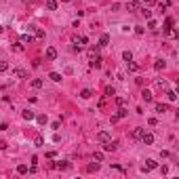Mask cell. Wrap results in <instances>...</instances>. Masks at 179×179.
I'll return each instance as SVG.
<instances>
[{
  "label": "cell",
  "instance_id": "cell-20",
  "mask_svg": "<svg viewBox=\"0 0 179 179\" xmlns=\"http://www.w3.org/2000/svg\"><path fill=\"white\" fill-rule=\"evenodd\" d=\"M126 9H129V11H139V9H141V4H139V2H129V4H126Z\"/></svg>",
  "mask_w": 179,
  "mask_h": 179
},
{
  "label": "cell",
  "instance_id": "cell-22",
  "mask_svg": "<svg viewBox=\"0 0 179 179\" xmlns=\"http://www.w3.org/2000/svg\"><path fill=\"white\" fill-rule=\"evenodd\" d=\"M167 99H169V101H175V99H177V93L171 91V88H167Z\"/></svg>",
  "mask_w": 179,
  "mask_h": 179
},
{
  "label": "cell",
  "instance_id": "cell-9",
  "mask_svg": "<svg viewBox=\"0 0 179 179\" xmlns=\"http://www.w3.org/2000/svg\"><path fill=\"white\" fill-rule=\"evenodd\" d=\"M21 118H23V120H34L36 116H34V112H30V110H23V112H21Z\"/></svg>",
  "mask_w": 179,
  "mask_h": 179
},
{
  "label": "cell",
  "instance_id": "cell-42",
  "mask_svg": "<svg viewBox=\"0 0 179 179\" xmlns=\"http://www.w3.org/2000/svg\"><path fill=\"white\" fill-rule=\"evenodd\" d=\"M0 32H2V25H0Z\"/></svg>",
  "mask_w": 179,
  "mask_h": 179
},
{
  "label": "cell",
  "instance_id": "cell-24",
  "mask_svg": "<svg viewBox=\"0 0 179 179\" xmlns=\"http://www.w3.org/2000/svg\"><path fill=\"white\" fill-rule=\"evenodd\" d=\"M28 171H30V169H28V164H19V167H17V173H19V175H25Z\"/></svg>",
  "mask_w": 179,
  "mask_h": 179
},
{
  "label": "cell",
  "instance_id": "cell-13",
  "mask_svg": "<svg viewBox=\"0 0 179 179\" xmlns=\"http://www.w3.org/2000/svg\"><path fill=\"white\" fill-rule=\"evenodd\" d=\"M99 57V51L97 48H88V61H93V59H97Z\"/></svg>",
  "mask_w": 179,
  "mask_h": 179
},
{
  "label": "cell",
  "instance_id": "cell-29",
  "mask_svg": "<svg viewBox=\"0 0 179 179\" xmlns=\"http://www.w3.org/2000/svg\"><path fill=\"white\" fill-rule=\"evenodd\" d=\"M91 66H93V68H101V57L93 59V61H91Z\"/></svg>",
  "mask_w": 179,
  "mask_h": 179
},
{
  "label": "cell",
  "instance_id": "cell-41",
  "mask_svg": "<svg viewBox=\"0 0 179 179\" xmlns=\"http://www.w3.org/2000/svg\"><path fill=\"white\" fill-rule=\"evenodd\" d=\"M61 2H72V0H61Z\"/></svg>",
  "mask_w": 179,
  "mask_h": 179
},
{
  "label": "cell",
  "instance_id": "cell-36",
  "mask_svg": "<svg viewBox=\"0 0 179 179\" xmlns=\"http://www.w3.org/2000/svg\"><path fill=\"white\" fill-rule=\"evenodd\" d=\"M148 28H150V30H156V21L150 19V21H148Z\"/></svg>",
  "mask_w": 179,
  "mask_h": 179
},
{
  "label": "cell",
  "instance_id": "cell-37",
  "mask_svg": "<svg viewBox=\"0 0 179 179\" xmlns=\"http://www.w3.org/2000/svg\"><path fill=\"white\" fill-rule=\"evenodd\" d=\"M36 120H38V122H40V124H46V116H44V114H42V116H38Z\"/></svg>",
  "mask_w": 179,
  "mask_h": 179
},
{
  "label": "cell",
  "instance_id": "cell-4",
  "mask_svg": "<svg viewBox=\"0 0 179 179\" xmlns=\"http://www.w3.org/2000/svg\"><path fill=\"white\" fill-rule=\"evenodd\" d=\"M110 139H112V135H110L108 131H101V133H97V141H101V143L110 141Z\"/></svg>",
  "mask_w": 179,
  "mask_h": 179
},
{
  "label": "cell",
  "instance_id": "cell-38",
  "mask_svg": "<svg viewBox=\"0 0 179 179\" xmlns=\"http://www.w3.org/2000/svg\"><path fill=\"white\" fill-rule=\"evenodd\" d=\"M34 143H36V145H42V143H44V139H42V137H36V139H34Z\"/></svg>",
  "mask_w": 179,
  "mask_h": 179
},
{
  "label": "cell",
  "instance_id": "cell-40",
  "mask_svg": "<svg viewBox=\"0 0 179 179\" xmlns=\"http://www.w3.org/2000/svg\"><path fill=\"white\" fill-rule=\"evenodd\" d=\"M141 2H143V4H154L156 0H141Z\"/></svg>",
  "mask_w": 179,
  "mask_h": 179
},
{
  "label": "cell",
  "instance_id": "cell-8",
  "mask_svg": "<svg viewBox=\"0 0 179 179\" xmlns=\"http://www.w3.org/2000/svg\"><path fill=\"white\" fill-rule=\"evenodd\" d=\"M141 99L145 101V103H152V101H154V95H152L150 91H143V93H141Z\"/></svg>",
  "mask_w": 179,
  "mask_h": 179
},
{
  "label": "cell",
  "instance_id": "cell-32",
  "mask_svg": "<svg viewBox=\"0 0 179 179\" xmlns=\"http://www.w3.org/2000/svg\"><path fill=\"white\" fill-rule=\"evenodd\" d=\"M13 51H17V53H21V51H23V44H21V42H17V44H13Z\"/></svg>",
  "mask_w": 179,
  "mask_h": 179
},
{
  "label": "cell",
  "instance_id": "cell-12",
  "mask_svg": "<svg viewBox=\"0 0 179 179\" xmlns=\"http://www.w3.org/2000/svg\"><path fill=\"white\" fill-rule=\"evenodd\" d=\"M80 97H82V99H91V97H93V91H91V88H82V91H80Z\"/></svg>",
  "mask_w": 179,
  "mask_h": 179
},
{
  "label": "cell",
  "instance_id": "cell-1",
  "mask_svg": "<svg viewBox=\"0 0 179 179\" xmlns=\"http://www.w3.org/2000/svg\"><path fill=\"white\" fill-rule=\"evenodd\" d=\"M139 139H141V143L143 145H152V143H154V135H152V133H141V137H139Z\"/></svg>",
  "mask_w": 179,
  "mask_h": 179
},
{
  "label": "cell",
  "instance_id": "cell-18",
  "mask_svg": "<svg viewBox=\"0 0 179 179\" xmlns=\"http://www.w3.org/2000/svg\"><path fill=\"white\" fill-rule=\"evenodd\" d=\"M154 70H158V72L164 70V61H162V59H156V61H154Z\"/></svg>",
  "mask_w": 179,
  "mask_h": 179
},
{
  "label": "cell",
  "instance_id": "cell-25",
  "mask_svg": "<svg viewBox=\"0 0 179 179\" xmlns=\"http://www.w3.org/2000/svg\"><path fill=\"white\" fill-rule=\"evenodd\" d=\"M145 129H141V126H137V129L133 131V139H139V137H141V133H143Z\"/></svg>",
  "mask_w": 179,
  "mask_h": 179
},
{
  "label": "cell",
  "instance_id": "cell-3",
  "mask_svg": "<svg viewBox=\"0 0 179 179\" xmlns=\"http://www.w3.org/2000/svg\"><path fill=\"white\" fill-rule=\"evenodd\" d=\"M46 59H48V61H55V59H57V48H55V46H48V48H46Z\"/></svg>",
  "mask_w": 179,
  "mask_h": 179
},
{
  "label": "cell",
  "instance_id": "cell-28",
  "mask_svg": "<svg viewBox=\"0 0 179 179\" xmlns=\"http://www.w3.org/2000/svg\"><path fill=\"white\" fill-rule=\"evenodd\" d=\"M126 66H129V70H131V72H137V63H135L133 59H131V61H126Z\"/></svg>",
  "mask_w": 179,
  "mask_h": 179
},
{
  "label": "cell",
  "instance_id": "cell-19",
  "mask_svg": "<svg viewBox=\"0 0 179 179\" xmlns=\"http://www.w3.org/2000/svg\"><path fill=\"white\" fill-rule=\"evenodd\" d=\"M42 84H44L42 78H34V80H32V86H34V88H42Z\"/></svg>",
  "mask_w": 179,
  "mask_h": 179
},
{
  "label": "cell",
  "instance_id": "cell-14",
  "mask_svg": "<svg viewBox=\"0 0 179 179\" xmlns=\"http://www.w3.org/2000/svg\"><path fill=\"white\" fill-rule=\"evenodd\" d=\"M48 78L53 80V82H61V74H59V72H51V74H48Z\"/></svg>",
  "mask_w": 179,
  "mask_h": 179
},
{
  "label": "cell",
  "instance_id": "cell-5",
  "mask_svg": "<svg viewBox=\"0 0 179 179\" xmlns=\"http://www.w3.org/2000/svg\"><path fill=\"white\" fill-rule=\"evenodd\" d=\"M116 148H118V143H116V141H112V139L103 143V150H106V152H114Z\"/></svg>",
  "mask_w": 179,
  "mask_h": 179
},
{
  "label": "cell",
  "instance_id": "cell-2",
  "mask_svg": "<svg viewBox=\"0 0 179 179\" xmlns=\"http://www.w3.org/2000/svg\"><path fill=\"white\" fill-rule=\"evenodd\" d=\"M154 169H158V162H156L154 158H148V160H145V167H143V171H154Z\"/></svg>",
  "mask_w": 179,
  "mask_h": 179
},
{
  "label": "cell",
  "instance_id": "cell-10",
  "mask_svg": "<svg viewBox=\"0 0 179 179\" xmlns=\"http://www.w3.org/2000/svg\"><path fill=\"white\" fill-rule=\"evenodd\" d=\"M154 108H156L158 114H164V112L169 110V103H154Z\"/></svg>",
  "mask_w": 179,
  "mask_h": 179
},
{
  "label": "cell",
  "instance_id": "cell-16",
  "mask_svg": "<svg viewBox=\"0 0 179 179\" xmlns=\"http://www.w3.org/2000/svg\"><path fill=\"white\" fill-rule=\"evenodd\" d=\"M46 9L48 11H57V0H46Z\"/></svg>",
  "mask_w": 179,
  "mask_h": 179
},
{
  "label": "cell",
  "instance_id": "cell-11",
  "mask_svg": "<svg viewBox=\"0 0 179 179\" xmlns=\"http://www.w3.org/2000/svg\"><path fill=\"white\" fill-rule=\"evenodd\" d=\"M108 42H110V36H108V34H101L99 44H97V46H108Z\"/></svg>",
  "mask_w": 179,
  "mask_h": 179
},
{
  "label": "cell",
  "instance_id": "cell-30",
  "mask_svg": "<svg viewBox=\"0 0 179 179\" xmlns=\"http://www.w3.org/2000/svg\"><path fill=\"white\" fill-rule=\"evenodd\" d=\"M9 70V61H0V72H6Z\"/></svg>",
  "mask_w": 179,
  "mask_h": 179
},
{
  "label": "cell",
  "instance_id": "cell-33",
  "mask_svg": "<svg viewBox=\"0 0 179 179\" xmlns=\"http://www.w3.org/2000/svg\"><path fill=\"white\" fill-rule=\"evenodd\" d=\"M55 167H57V169H68L70 164H68V162H55Z\"/></svg>",
  "mask_w": 179,
  "mask_h": 179
},
{
  "label": "cell",
  "instance_id": "cell-26",
  "mask_svg": "<svg viewBox=\"0 0 179 179\" xmlns=\"http://www.w3.org/2000/svg\"><path fill=\"white\" fill-rule=\"evenodd\" d=\"M156 86H158V88H164V91H167V88H169L167 80H156Z\"/></svg>",
  "mask_w": 179,
  "mask_h": 179
},
{
  "label": "cell",
  "instance_id": "cell-23",
  "mask_svg": "<svg viewBox=\"0 0 179 179\" xmlns=\"http://www.w3.org/2000/svg\"><path fill=\"white\" fill-rule=\"evenodd\" d=\"M171 25H173V19H171V17H169V19H167V21H164V32H167V34H169V32H171V30H173V28H171Z\"/></svg>",
  "mask_w": 179,
  "mask_h": 179
},
{
  "label": "cell",
  "instance_id": "cell-21",
  "mask_svg": "<svg viewBox=\"0 0 179 179\" xmlns=\"http://www.w3.org/2000/svg\"><path fill=\"white\" fill-rule=\"evenodd\" d=\"M93 160H95V162H103V152H95V154H93Z\"/></svg>",
  "mask_w": 179,
  "mask_h": 179
},
{
  "label": "cell",
  "instance_id": "cell-34",
  "mask_svg": "<svg viewBox=\"0 0 179 179\" xmlns=\"http://www.w3.org/2000/svg\"><path fill=\"white\" fill-rule=\"evenodd\" d=\"M116 116H118V118H124V116H126V110H124V108H120V110H118V114H116Z\"/></svg>",
  "mask_w": 179,
  "mask_h": 179
},
{
  "label": "cell",
  "instance_id": "cell-31",
  "mask_svg": "<svg viewBox=\"0 0 179 179\" xmlns=\"http://www.w3.org/2000/svg\"><path fill=\"white\" fill-rule=\"evenodd\" d=\"M88 171H99V162H93V164H88Z\"/></svg>",
  "mask_w": 179,
  "mask_h": 179
},
{
  "label": "cell",
  "instance_id": "cell-39",
  "mask_svg": "<svg viewBox=\"0 0 179 179\" xmlns=\"http://www.w3.org/2000/svg\"><path fill=\"white\" fill-rule=\"evenodd\" d=\"M148 122H150V126H156V124H158V120H156V118H150Z\"/></svg>",
  "mask_w": 179,
  "mask_h": 179
},
{
  "label": "cell",
  "instance_id": "cell-15",
  "mask_svg": "<svg viewBox=\"0 0 179 179\" xmlns=\"http://www.w3.org/2000/svg\"><path fill=\"white\" fill-rule=\"evenodd\" d=\"M34 30V36L38 38V40H42V38H44V30H40V28H32Z\"/></svg>",
  "mask_w": 179,
  "mask_h": 179
},
{
  "label": "cell",
  "instance_id": "cell-6",
  "mask_svg": "<svg viewBox=\"0 0 179 179\" xmlns=\"http://www.w3.org/2000/svg\"><path fill=\"white\" fill-rule=\"evenodd\" d=\"M32 40H34V36H32V34H21V38H19V42H21V44H30Z\"/></svg>",
  "mask_w": 179,
  "mask_h": 179
},
{
  "label": "cell",
  "instance_id": "cell-7",
  "mask_svg": "<svg viewBox=\"0 0 179 179\" xmlns=\"http://www.w3.org/2000/svg\"><path fill=\"white\" fill-rule=\"evenodd\" d=\"M13 74H15L17 78H28V72H25L23 68H15V70H13Z\"/></svg>",
  "mask_w": 179,
  "mask_h": 179
},
{
  "label": "cell",
  "instance_id": "cell-27",
  "mask_svg": "<svg viewBox=\"0 0 179 179\" xmlns=\"http://www.w3.org/2000/svg\"><path fill=\"white\" fill-rule=\"evenodd\" d=\"M122 59H124V61H131V59H133V53H131V51H124V53H122Z\"/></svg>",
  "mask_w": 179,
  "mask_h": 179
},
{
  "label": "cell",
  "instance_id": "cell-17",
  "mask_svg": "<svg viewBox=\"0 0 179 179\" xmlns=\"http://www.w3.org/2000/svg\"><path fill=\"white\" fill-rule=\"evenodd\" d=\"M139 13H141V15H143L145 19H152V11H148L145 6H141V9H139Z\"/></svg>",
  "mask_w": 179,
  "mask_h": 179
},
{
  "label": "cell",
  "instance_id": "cell-35",
  "mask_svg": "<svg viewBox=\"0 0 179 179\" xmlns=\"http://www.w3.org/2000/svg\"><path fill=\"white\" fill-rule=\"evenodd\" d=\"M114 95V88L112 86H106V97H112Z\"/></svg>",
  "mask_w": 179,
  "mask_h": 179
}]
</instances>
